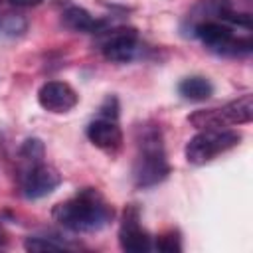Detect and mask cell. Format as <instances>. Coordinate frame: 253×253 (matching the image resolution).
Listing matches in <instances>:
<instances>
[{
  "label": "cell",
  "instance_id": "cell-18",
  "mask_svg": "<svg viewBox=\"0 0 253 253\" xmlns=\"http://www.w3.org/2000/svg\"><path fill=\"white\" fill-rule=\"evenodd\" d=\"M4 241V231H2V227H0V243Z\"/></svg>",
  "mask_w": 253,
  "mask_h": 253
},
{
  "label": "cell",
  "instance_id": "cell-17",
  "mask_svg": "<svg viewBox=\"0 0 253 253\" xmlns=\"http://www.w3.org/2000/svg\"><path fill=\"white\" fill-rule=\"evenodd\" d=\"M8 2L10 4H16V6H38L43 0H8Z\"/></svg>",
  "mask_w": 253,
  "mask_h": 253
},
{
  "label": "cell",
  "instance_id": "cell-11",
  "mask_svg": "<svg viewBox=\"0 0 253 253\" xmlns=\"http://www.w3.org/2000/svg\"><path fill=\"white\" fill-rule=\"evenodd\" d=\"M61 20L63 24L73 30V32H83V34H95V32H103L105 28V20H99L95 16H91L85 8L81 6H67L61 14Z\"/></svg>",
  "mask_w": 253,
  "mask_h": 253
},
{
  "label": "cell",
  "instance_id": "cell-4",
  "mask_svg": "<svg viewBox=\"0 0 253 253\" xmlns=\"http://www.w3.org/2000/svg\"><path fill=\"white\" fill-rule=\"evenodd\" d=\"M192 32L208 49L219 55L239 57V55H247L253 47L249 36H243V38L235 36L233 26L221 20H202L194 24Z\"/></svg>",
  "mask_w": 253,
  "mask_h": 253
},
{
  "label": "cell",
  "instance_id": "cell-5",
  "mask_svg": "<svg viewBox=\"0 0 253 253\" xmlns=\"http://www.w3.org/2000/svg\"><path fill=\"white\" fill-rule=\"evenodd\" d=\"M251 119H253V97L243 95L221 107L208 109V111H196L194 115L188 117V123H192L196 128H210V126L245 125Z\"/></svg>",
  "mask_w": 253,
  "mask_h": 253
},
{
  "label": "cell",
  "instance_id": "cell-14",
  "mask_svg": "<svg viewBox=\"0 0 253 253\" xmlns=\"http://www.w3.org/2000/svg\"><path fill=\"white\" fill-rule=\"evenodd\" d=\"M26 251H63L67 243L57 239L55 235H30L24 241Z\"/></svg>",
  "mask_w": 253,
  "mask_h": 253
},
{
  "label": "cell",
  "instance_id": "cell-7",
  "mask_svg": "<svg viewBox=\"0 0 253 253\" xmlns=\"http://www.w3.org/2000/svg\"><path fill=\"white\" fill-rule=\"evenodd\" d=\"M85 134L93 146H97L109 156H117L123 148V130L119 126V117L99 113L97 119L87 125Z\"/></svg>",
  "mask_w": 253,
  "mask_h": 253
},
{
  "label": "cell",
  "instance_id": "cell-16",
  "mask_svg": "<svg viewBox=\"0 0 253 253\" xmlns=\"http://www.w3.org/2000/svg\"><path fill=\"white\" fill-rule=\"evenodd\" d=\"M154 247L158 251H164V253H180L182 251V237L176 229H170V231L158 235Z\"/></svg>",
  "mask_w": 253,
  "mask_h": 253
},
{
  "label": "cell",
  "instance_id": "cell-8",
  "mask_svg": "<svg viewBox=\"0 0 253 253\" xmlns=\"http://www.w3.org/2000/svg\"><path fill=\"white\" fill-rule=\"evenodd\" d=\"M140 49L138 32L134 28H117L101 42V53L115 63H126L136 57Z\"/></svg>",
  "mask_w": 253,
  "mask_h": 253
},
{
  "label": "cell",
  "instance_id": "cell-12",
  "mask_svg": "<svg viewBox=\"0 0 253 253\" xmlns=\"http://www.w3.org/2000/svg\"><path fill=\"white\" fill-rule=\"evenodd\" d=\"M178 93L182 99L192 103H202L213 95V85L204 75H190L178 83Z\"/></svg>",
  "mask_w": 253,
  "mask_h": 253
},
{
  "label": "cell",
  "instance_id": "cell-10",
  "mask_svg": "<svg viewBox=\"0 0 253 253\" xmlns=\"http://www.w3.org/2000/svg\"><path fill=\"white\" fill-rule=\"evenodd\" d=\"M38 103L47 113L63 115L69 113L79 103V95L65 81H45L38 89Z\"/></svg>",
  "mask_w": 253,
  "mask_h": 253
},
{
  "label": "cell",
  "instance_id": "cell-2",
  "mask_svg": "<svg viewBox=\"0 0 253 253\" xmlns=\"http://www.w3.org/2000/svg\"><path fill=\"white\" fill-rule=\"evenodd\" d=\"M170 174V162L164 148V136L158 125L144 123L136 128V154L132 162V180L136 188H154Z\"/></svg>",
  "mask_w": 253,
  "mask_h": 253
},
{
  "label": "cell",
  "instance_id": "cell-13",
  "mask_svg": "<svg viewBox=\"0 0 253 253\" xmlns=\"http://www.w3.org/2000/svg\"><path fill=\"white\" fill-rule=\"evenodd\" d=\"M43 156H45V146L40 138L32 136V138H26L18 150V160H20V166L22 170L34 166V164H40L43 162Z\"/></svg>",
  "mask_w": 253,
  "mask_h": 253
},
{
  "label": "cell",
  "instance_id": "cell-15",
  "mask_svg": "<svg viewBox=\"0 0 253 253\" xmlns=\"http://www.w3.org/2000/svg\"><path fill=\"white\" fill-rule=\"evenodd\" d=\"M28 30V20L20 14H4L0 16V36L20 38Z\"/></svg>",
  "mask_w": 253,
  "mask_h": 253
},
{
  "label": "cell",
  "instance_id": "cell-1",
  "mask_svg": "<svg viewBox=\"0 0 253 253\" xmlns=\"http://www.w3.org/2000/svg\"><path fill=\"white\" fill-rule=\"evenodd\" d=\"M113 215V206L97 188H83L53 208L55 221L75 233L101 231L111 223Z\"/></svg>",
  "mask_w": 253,
  "mask_h": 253
},
{
  "label": "cell",
  "instance_id": "cell-6",
  "mask_svg": "<svg viewBox=\"0 0 253 253\" xmlns=\"http://www.w3.org/2000/svg\"><path fill=\"white\" fill-rule=\"evenodd\" d=\"M59 184H61V174L45 162L34 164L22 170L20 174V188L26 200H42L49 196Z\"/></svg>",
  "mask_w": 253,
  "mask_h": 253
},
{
  "label": "cell",
  "instance_id": "cell-9",
  "mask_svg": "<svg viewBox=\"0 0 253 253\" xmlns=\"http://www.w3.org/2000/svg\"><path fill=\"white\" fill-rule=\"evenodd\" d=\"M119 243H121V249L128 253H146L152 249L150 235L142 227L138 210L134 206H128L123 213V219L119 225Z\"/></svg>",
  "mask_w": 253,
  "mask_h": 253
},
{
  "label": "cell",
  "instance_id": "cell-3",
  "mask_svg": "<svg viewBox=\"0 0 253 253\" xmlns=\"http://www.w3.org/2000/svg\"><path fill=\"white\" fill-rule=\"evenodd\" d=\"M241 142V132L225 126H210V128H200L198 134H194L184 148L186 160L194 166L208 164L215 156L235 148Z\"/></svg>",
  "mask_w": 253,
  "mask_h": 253
}]
</instances>
